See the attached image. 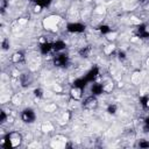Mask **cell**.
I'll return each instance as SVG.
<instances>
[{
	"mask_svg": "<svg viewBox=\"0 0 149 149\" xmlns=\"http://www.w3.org/2000/svg\"><path fill=\"white\" fill-rule=\"evenodd\" d=\"M83 106L86 109H94L98 106V99L95 95H90L87 98H85V100L83 101Z\"/></svg>",
	"mask_w": 149,
	"mask_h": 149,
	"instance_id": "3",
	"label": "cell"
},
{
	"mask_svg": "<svg viewBox=\"0 0 149 149\" xmlns=\"http://www.w3.org/2000/svg\"><path fill=\"white\" fill-rule=\"evenodd\" d=\"M34 93H35V95L38 97V98H42V97H43V91H42L41 88H36V90L34 91Z\"/></svg>",
	"mask_w": 149,
	"mask_h": 149,
	"instance_id": "14",
	"label": "cell"
},
{
	"mask_svg": "<svg viewBox=\"0 0 149 149\" xmlns=\"http://www.w3.org/2000/svg\"><path fill=\"white\" fill-rule=\"evenodd\" d=\"M3 141L7 143L5 147H13L14 148V147H19L20 146V143L22 142V136L17 132H10L7 135L6 140H3Z\"/></svg>",
	"mask_w": 149,
	"mask_h": 149,
	"instance_id": "1",
	"label": "cell"
},
{
	"mask_svg": "<svg viewBox=\"0 0 149 149\" xmlns=\"http://www.w3.org/2000/svg\"><path fill=\"white\" fill-rule=\"evenodd\" d=\"M20 80H21V84H22L23 86H28V85H30V83H31L30 74H27V73L22 74V76L20 77Z\"/></svg>",
	"mask_w": 149,
	"mask_h": 149,
	"instance_id": "9",
	"label": "cell"
},
{
	"mask_svg": "<svg viewBox=\"0 0 149 149\" xmlns=\"http://www.w3.org/2000/svg\"><path fill=\"white\" fill-rule=\"evenodd\" d=\"M147 108H149V98H144L143 99V102H142Z\"/></svg>",
	"mask_w": 149,
	"mask_h": 149,
	"instance_id": "18",
	"label": "cell"
},
{
	"mask_svg": "<svg viewBox=\"0 0 149 149\" xmlns=\"http://www.w3.org/2000/svg\"><path fill=\"white\" fill-rule=\"evenodd\" d=\"M70 94H71L72 99H74V100L81 99V97H83V87L78 86V85H73L71 91H70Z\"/></svg>",
	"mask_w": 149,
	"mask_h": 149,
	"instance_id": "4",
	"label": "cell"
},
{
	"mask_svg": "<svg viewBox=\"0 0 149 149\" xmlns=\"http://www.w3.org/2000/svg\"><path fill=\"white\" fill-rule=\"evenodd\" d=\"M140 148H149V141L147 140H140L139 144H137Z\"/></svg>",
	"mask_w": 149,
	"mask_h": 149,
	"instance_id": "13",
	"label": "cell"
},
{
	"mask_svg": "<svg viewBox=\"0 0 149 149\" xmlns=\"http://www.w3.org/2000/svg\"><path fill=\"white\" fill-rule=\"evenodd\" d=\"M6 119H7L6 113H5L3 111H1V116H0V121H1V123H3V122L6 121Z\"/></svg>",
	"mask_w": 149,
	"mask_h": 149,
	"instance_id": "16",
	"label": "cell"
},
{
	"mask_svg": "<svg viewBox=\"0 0 149 149\" xmlns=\"http://www.w3.org/2000/svg\"><path fill=\"white\" fill-rule=\"evenodd\" d=\"M116 111H118V106L114 105V104H111V105L107 107V112H108L109 114H115Z\"/></svg>",
	"mask_w": 149,
	"mask_h": 149,
	"instance_id": "12",
	"label": "cell"
},
{
	"mask_svg": "<svg viewBox=\"0 0 149 149\" xmlns=\"http://www.w3.org/2000/svg\"><path fill=\"white\" fill-rule=\"evenodd\" d=\"M88 51H90V49H88V48L81 49V50H80V55H81L83 57H87V54H88Z\"/></svg>",
	"mask_w": 149,
	"mask_h": 149,
	"instance_id": "15",
	"label": "cell"
},
{
	"mask_svg": "<svg viewBox=\"0 0 149 149\" xmlns=\"http://www.w3.org/2000/svg\"><path fill=\"white\" fill-rule=\"evenodd\" d=\"M100 30H101V33H109V31H111V29H109L107 26L101 27V29H100Z\"/></svg>",
	"mask_w": 149,
	"mask_h": 149,
	"instance_id": "17",
	"label": "cell"
},
{
	"mask_svg": "<svg viewBox=\"0 0 149 149\" xmlns=\"http://www.w3.org/2000/svg\"><path fill=\"white\" fill-rule=\"evenodd\" d=\"M23 58H24V56H23L22 52H15V54L12 56V61H13L14 63H20V62L23 61Z\"/></svg>",
	"mask_w": 149,
	"mask_h": 149,
	"instance_id": "11",
	"label": "cell"
},
{
	"mask_svg": "<svg viewBox=\"0 0 149 149\" xmlns=\"http://www.w3.org/2000/svg\"><path fill=\"white\" fill-rule=\"evenodd\" d=\"M21 119H22V121H24L27 123H31V122L35 121L36 114H35V112L31 108H26L21 113Z\"/></svg>",
	"mask_w": 149,
	"mask_h": 149,
	"instance_id": "2",
	"label": "cell"
},
{
	"mask_svg": "<svg viewBox=\"0 0 149 149\" xmlns=\"http://www.w3.org/2000/svg\"><path fill=\"white\" fill-rule=\"evenodd\" d=\"M41 51L43 54H48L50 51H52V43H49V42H45L44 44L41 45Z\"/></svg>",
	"mask_w": 149,
	"mask_h": 149,
	"instance_id": "10",
	"label": "cell"
},
{
	"mask_svg": "<svg viewBox=\"0 0 149 149\" xmlns=\"http://www.w3.org/2000/svg\"><path fill=\"white\" fill-rule=\"evenodd\" d=\"M54 62H55V65H57V66H63V65L66 64L68 57H66V55H64V54H59V55H57V56L55 57Z\"/></svg>",
	"mask_w": 149,
	"mask_h": 149,
	"instance_id": "6",
	"label": "cell"
},
{
	"mask_svg": "<svg viewBox=\"0 0 149 149\" xmlns=\"http://www.w3.org/2000/svg\"><path fill=\"white\" fill-rule=\"evenodd\" d=\"M84 26L80 23H70L68 24V31L70 33H81L84 31Z\"/></svg>",
	"mask_w": 149,
	"mask_h": 149,
	"instance_id": "5",
	"label": "cell"
},
{
	"mask_svg": "<svg viewBox=\"0 0 149 149\" xmlns=\"http://www.w3.org/2000/svg\"><path fill=\"white\" fill-rule=\"evenodd\" d=\"M91 92L93 95H99L104 92V87H102V84H99V83H95L92 85L91 87Z\"/></svg>",
	"mask_w": 149,
	"mask_h": 149,
	"instance_id": "7",
	"label": "cell"
},
{
	"mask_svg": "<svg viewBox=\"0 0 149 149\" xmlns=\"http://www.w3.org/2000/svg\"><path fill=\"white\" fill-rule=\"evenodd\" d=\"M65 49V43L63 41H56L55 43H52V50L56 52H61L62 50Z\"/></svg>",
	"mask_w": 149,
	"mask_h": 149,
	"instance_id": "8",
	"label": "cell"
}]
</instances>
